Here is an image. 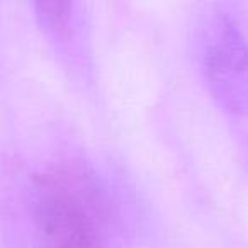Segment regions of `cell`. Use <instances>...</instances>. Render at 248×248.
<instances>
[{
	"mask_svg": "<svg viewBox=\"0 0 248 248\" xmlns=\"http://www.w3.org/2000/svg\"><path fill=\"white\" fill-rule=\"evenodd\" d=\"M32 211L39 248H112V202L89 167L63 163L41 173Z\"/></svg>",
	"mask_w": 248,
	"mask_h": 248,
	"instance_id": "cell-1",
	"label": "cell"
},
{
	"mask_svg": "<svg viewBox=\"0 0 248 248\" xmlns=\"http://www.w3.org/2000/svg\"><path fill=\"white\" fill-rule=\"evenodd\" d=\"M206 73L228 109L248 110V49L231 22L217 24L207 43Z\"/></svg>",
	"mask_w": 248,
	"mask_h": 248,
	"instance_id": "cell-2",
	"label": "cell"
}]
</instances>
